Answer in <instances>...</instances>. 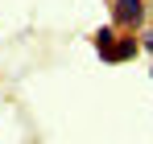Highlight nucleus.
Instances as JSON below:
<instances>
[{
	"label": "nucleus",
	"instance_id": "obj_1",
	"mask_svg": "<svg viewBox=\"0 0 153 144\" xmlns=\"http://www.w3.org/2000/svg\"><path fill=\"white\" fill-rule=\"evenodd\" d=\"M112 17L120 29H141L145 25V0H112Z\"/></svg>",
	"mask_w": 153,
	"mask_h": 144
},
{
	"label": "nucleus",
	"instance_id": "obj_2",
	"mask_svg": "<svg viewBox=\"0 0 153 144\" xmlns=\"http://www.w3.org/2000/svg\"><path fill=\"white\" fill-rule=\"evenodd\" d=\"M141 54V46H137V37H116L112 46H108V54H100L108 66H116V62H132Z\"/></svg>",
	"mask_w": 153,
	"mask_h": 144
},
{
	"label": "nucleus",
	"instance_id": "obj_3",
	"mask_svg": "<svg viewBox=\"0 0 153 144\" xmlns=\"http://www.w3.org/2000/svg\"><path fill=\"white\" fill-rule=\"evenodd\" d=\"M112 41H116V33H112V29H95V49H100V54H108Z\"/></svg>",
	"mask_w": 153,
	"mask_h": 144
},
{
	"label": "nucleus",
	"instance_id": "obj_4",
	"mask_svg": "<svg viewBox=\"0 0 153 144\" xmlns=\"http://www.w3.org/2000/svg\"><path fill=\"white\" fill-rule=\"evenodd\" d=\"M137 46H141V49H149V54H153V29H145V33H141V41H137Z\"/></svg>",
	"mask_w": 153,
	"mask_h": 144
}]
</instances>
